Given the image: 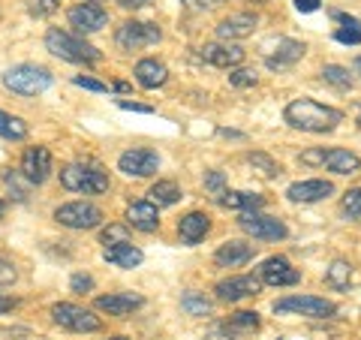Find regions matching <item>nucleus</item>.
<instances>
[{
  "label": "nucleus",
  "instance_id": "obj_2",
  "mask_svg": "<svg viewBox=\"0 0 361 340\" xmlns=\"http://www.w3.org/2000/svg\"><path fill=\"white\" fill-rule=\"evenodd\" d=\"M45 49H49L54 58L61 61H70V63H97L103 58V51L97 45H90L85 37L70 30H61V28H51L45 33Z\"/></svg>",
  "mask_w": 361,
  "mask_h": 340
},
{
  "label": "nucleus",
  "instance_id": "obj_38",
  "mask_svg": "<svg viewBox=\"0 0 361 340\" xmlns=\"http://www.w3.org/2000/svg\"><path fill=\"white\" fill-rule=\"evenodd\" d=\"M205 187L211 190V196L217 199V202L223 199V193L229 190V187H226V181H223V172H208L205 175Z\"/></svg>",
  "mask_w": 361,
  "mask_h": 340
},
{
  "label": "nucleus",
  "instance_id": "obj_10",
  "mask_svg": "<svg viewBox=\"0 0 361 340\" xmlns=\"http://www.w3.org/2000/svg\"><path fill=\"white\" fill-rule=\"evenodd\" d=\"M118 169L127 178H151L160 169V157L151 148H130L118 157Z\"/></svg>",
  "mask_w": 361,
  "mask_h": 340
},
{
  "label": "nucleus",
  "instance_id": "obj_23",
  "mask_svg": "<svg viewBox=\"0 0 361 340\" xmlns=\"http://www.w3.org/2000/svg\"><path fill=\"white\" fill-rule=\"evenodd\" d=\"M250 259H253V244H247V241H229L214 253V262L220 268H241Z\"/></svg>",
  "mask_w": 361,
  "mask_h": 340
},
{
  "label": "nucleus",
  "instance_id": "obj_28",
  "mask_svg": "<svg viewBox=\"0 0 361 340\" xmlns=\"http://www.w3.org/2000/svg\"><path fill=\"white\" fill-rule=\"evenodd\" d=\"M0 139H6V142L27 139V123L21 121L18 115H9V111L0 109Z\"/></svg>",
  "mask_w": 361,
  "mask_h": 340
},
{
  "label": "nucleus",
  "instance_id": "obj_32",
  "mask_svg": "<svg viewBox=\"0 0 361 340\" xmlns=\"http://www.w3.org/2000/svg\"><path fill=\"white\" fill-rule=\"evenodd\" d=\"M180 308L190 316H211L214 304L205 296H199V292H184V296H180Z\"/></svg>",
  "mask_w": 361,
  "mask_h": 340
},
{
  "label": "nucleus",
  "instance_id": "obj_47",
  "mask_svg": "<svg viewBox=\"0 0 361 340\" xmlns=\"http://www.w3.org/2000/svg\"><path fill=\"white\" fill-rule=\"evenodd\" d=\"M295 9L298 13H316V9H319V0H295Z\"/></svg>",
  "mask_w": 361,
  "mask_h": 340
},
{
  "label": "nucleus",
  "instance_id": "obj_44",
  "mask_svg": "<svg viewBox=\"0 0 361 340\" xmlns=\"http://www.w3.org/2000/svg\"><path fill=\"white\" fill-rule=\"evenodd\" d=\"M325 160V148H316V151H304L301 154V163L304 166H322Z\"/></svg>",
  "mask_w": 361,
  "mask_h": 340
},
{
  "label": "nucleus",
  "instance_id": "obj_31",
  "mask_svg": "<svg viewBox=\"0 0 361 340\" xmlns=\"http://www.w3.org/2000/svg\"><path fill=\"white\" fill-rule=\"evenodd\" d=\"M247 163H250L259 175H265V178H277L283 169H280V163L277 160H271V157L265 154V151H250L247 154Z\"/></svg>",
  "mask_w": 361,
  "mask_h": 340
},
{
  "label": "nucleus",
  "instance_id": "obj_9",
  "mask_svg": "<svg viewBox=\"0 0 361 340\" xmlns=\"http://www.w3.org/2000/svg\"><path fill=\"white\" fill-rule=\"evenodd\" d=\"M238 226L247 232L259 238V241H283L289 235L286 223L277 220V217H268V214H259V211H250V214H241L238 217Z\"/></svg>",
  "mask_w": 361,
  "mask_h": 340
},
{
  "label": "nucleus",
  "instance_id": "obj_21",
  "mask_svg": "<svg viewBox=\"0 0 361 340\" xmlns=\"http://www.w3.org/2000/svg\"><path fill=\"white\" fill-rule=\"evenodd\" d=\"M304 42L298 40H277V49L274 54H268L265 63H268V70H289L292 63H298L304 58Z\"/></svg>",
  "mask_w": 361,
  "mask_h": 340
},
{
  "label": "nucleus",
  "instance_id": "obj_7",
  "mask_svg": "<svg viewBox=\"0 0 361 340\" xmlns=\"http://www.w3.org/2000/svg\"><path fill=\"white\" fill-rule=\"evenodd\" d=\"M54 220L66 229H97L103 223V211L94 202H66L54 211Z\"/></svg>",
  "mask_w": 361,
  "mask_h": 340
},
{
  "label": "nucleus",
  "instance_id": "obj_25",
  "mask_svg": "<svg viewBox=\"0 0 361 340\" xmlns=\"http://www.w3.org/2000/svg\"><path fill=\"white\" fill-rule=\"evenodd\" d=\"M103 259L109 265H118V268H139L142 265V259L145 253L139 250L135 244H115V247H106L103 250Z\"/></svg>",
  "mask_w": 361,
  "mask_h": 340
},
{
  "label": "nucleus",
  "instance_id": "obj_12",
  "mask_svg": "<svg viewBox=\"0 0 361 340\" xmlns=\"http://www.w3.org/2000/svg\"><path fill=\"white\" fill-rule=\"evenodd\" d=\"M259 280L268 283V286H295L301 280V271L292 268L286 256H268L259 268Z\"/></svg>",
  "mask_w": 361,
  "mask_h": 340
},
{
  "label": "nucleus",
  "instance_id": "obj_45",
  "mask_svg": "<svg viewBox=\"0 0 361 340\" xmlns=\"http://www.w3.org/2000/svg\"><path fill=\"white\" fill-rule=\"evenodd\" d=\"M118 106L121 109H127V111H142V115H151V106H142V103H133V99H118Z\"/></svg>",
  "mask_w": 361,
  "mask_h": 340
},
{
  "label": "nucleus",
  "instance_id": "obj_55",
  "mask_svg": "<svg viewBox=\"0 0 361 340\" xmlns=\"http://www.w3.org/2000/svg\"><path fill=\"white\" fill-rule=\"evenodd\" d=\"M208 4H211V0H208Z\"/></svg>",
  "mask_w": 361,
  "mask_h": 340
},
{
  "label": "nucleus",
  "instance_id": "obj_39",
  "mask_svg": "<svg viewBox=\"0 0 361 340\" xmlns=\"http://www.w3.org/2000/svg\"><path fill=\"white\" fill-rule=\"evenodd\" d=\"M229 85L232 87H253L256 85V73H250V70H232L229 73Z\"/></svg>",
  "mask_w": 361,
  "mask_h": 340
},
{
  "label": "nucleus",
  "instance_id": "obj_30",
  "mask_svg": "<svg viewBox=\"0 0 361 340\" xmlns=\"http://www.w3.org/2000/svg\"><path fill=\"white\" fill-rule=\"evenodd\" d=\"M325 280H329V286H334V289H346L349 280H353V265H349L346 259H334L329 271H325Z\"/></svg>",
  "mask_w": 361,
  "mask_h": 340
},
{
  "label": "nucleus",
  "instance_id": "obj_48",
  "mask_svg": "<svg viewBox=\"0 0 361 340\" xmlns=\"http://www.w3.org/2000/svg\"><path fill=\"white\" fill-rule=\"evenodd\" d=\"M118 4H121L123 9H139V6H148L151 0H118Z\"/></svg>",
  "mask_w": 361,
  "mask_h": 340
},
{
  "label": "nucleus",
  "instance_id": "obj_3",
  "mask_svg": "<svg viewBox=\"0 0 361 340\" xmlns=\"http://www.w3.org/2000/svg\"><path fill=\"white\" fill-rule=\"evenodd\" d=\"M61 187L85 196H99L109 190V175L97 163H70L61 169Z\"/></svg>",
  "mask_w": 361,
  "mask_h": 340
},
{
  "label": "nucleus",
  "instance_id": "obj_20",
  "mask_svg": "<svg viewBox=\"0 0 361 340\" xmlns=\"http://www.w3.org/2000/svg\"><path fill=\"white\" fill-rule=\"evenodd\" d=\"M130 229H139V232H157L160 229V211L151 202H133L127 208V220Z\"/></svg>",
  "mask_w": 361,
  "mask_h": 340
},
{
  "label": "nucleus",
  "instance_id": "obj_13",
  "mask_svg": "<svg viewBox=\"0 0 361 340\" xmlns=\"http://www.w3.org/2000/svg\"><path fill=\"white\" fill-rule=\"evenodd\" d=\"M214 292H217L220 301H241V298H253L262 292V280L253 277V274H241V277H229V280H220L217 286H214Z\"/></svg>",
  "mask_w": 361,
  "mask_h": 340
},
{
  "label": "nucleus",
  "instance_id": "obj_49",
  "mask_svg": "<svg viewBox=\"0 0 361 340\" xmlns=\"http://www.w3.org/2000/svg\"><path fill=\"white\" fill-rule=\"evenodd\" d=\"M16 298H9V296H0V313H9V310H13L16 308Z\"/></svg>",
  "mask_w": 361,
  "mask_h": 340
},
{
  "label": "nucleus",
  "instance_id": "obj_41",
  "mask_svg": "<svg viewBox=\"0 0 361 340\" xmlns=\"http://www.w3.org/2000/svg\"><path fill=\"white\" fill-rule=\"evenodd\" d=\"M73 85L75 87H85V90H94V94H106V90H109V85L97 82V78H90V75H75Z\"/></svg>",
  "mask_w": 361,
  "mask_h": 340
},
{
  "label": "nucleus",
  "instance_id": "obj_4",
  "mask_svg": "<svg viewBox=\"0 0 361 340\" xmlns=\"http://www.w3.org/2000/svg\"><path fill=\"white\" fill-rule=\"evenodd\" d=\"M51 82H54L51 73L39 63H18V66H9L4 73V85L13 90V94H21V97H37L42 90H49Z\"/></svg>",
  "mask_w": 361,
  "mask_h": 340
},
{
  "label": "nucleus",
  "instance_id": "obj_8",
  "mask_svg": "<svg viewBox=\"0 0 361 340\" xmlns=\"http://www.w3.org/2000/svg\"><path fill=\"white\" fill-rule=\"evenodd\" d=\"M274 313H298V316H307V320H329V316L337 313V308L331 301L316 298V296H289L274 301Z\"/></svg>",
  "mask_w": 361,
  "mask_h": 340
},
{
  "label": "nucleus",
  "instance_id": "obj_22",
  "mask_svg": "<svg viewBox=\"0 0 361 340\" xmlns=\"http://www.w3.org/2000/svg\"><path fill=\"white\" fill-rule=\"evenodd\" d=\"M135 82H139L145 90H157V87H163L169 82V70H166V63L163 61H154V58H145L135 63Z\"/></svg>",
  "mask_w": 361,
  "mask_h": 340
},
{
  "label": "nucleus",
  "instance_id": "obj_19",
  "mask_svg": "<svg viewBox=\"0 0 361 340\" xmlns=\"http://www.w3.org/2000/svg\"><path fill=\"white\" fill-rule=\"evenodd\" d=\"M208 232H211V217L208 214H202V211H190V214H184V217L178 220V235H180V241H184L187 247L199 244Z\"/></svg>",
  "mask_w": 361,
  "mask_h": 340
},
{
  "label": "nucleus",
  "instance_id": "obj_34",
  "mask_svg": "<svg viewBox=\"0 0 361 340\" xmlns=\"http://www.w3.org/2000/svg\"><path fill=\"white\" fill-rule=\"evenodd\" d=\"M99 241L106 247H115V244H127L130 241V226L127 223H109L103 235H99Z\"/></svg>",
  "mask_w": 361,
  "mask_h": 340
},
{
  "label": "nucleus",
  "instance_id": "obj_35",
  "mask_svg": "<svg viewBox=\"0 0 361 340\" xmlns=\"http://www.w3.org/2000/svg\"><path fill=\"white\" fill-rule=\"evenodd\" d=\"M226 328H241V332H256V328H259V313H256V310H238L229 322H226Z\"/></svg>",
  "mask_w": 361,
  "mask_h": 340
},
{
  "label": "nucleus",
  "instance_id": "obj_11",
  "mask_svg": "<svg viewBox=\"0 0 361 340\" xmlns=\"http://www.w3.org/2000/svg\"><path fill=\"white\" fill-rule=\"evenodd\" d=\"M66 18H70V28H75L78 37L97 33V30H103L109 25V13L99 4H78L66 13Z\"/></svg>",
  "mask_w": 361,
  "mask_h": 340
},
{
  "label": "nucleus",
  "instance_id": "obj_46",
  "mask_svg": "<svg viewBox=\"0 0 361 340\" xmlns=\"http://www.w3.org/2000/svg\"><path fill=\"white\" fill-rule=\"evenodd\" d=\"M205 340H235V337H232L229 328L223 325V328H214V332H208V334H205Z\"/></svg>",
  "mask_w": 361,
  "mask_h": 340
},
{
  "label": "nucleus",
  "instance_id": "obj_54",
  "mask_svg": "<svg viewBox=\"0 0 361 340\" xmlns=\"http://www.w3.org/2000/svg\"><path fill=\"white\" fill-rule=\"evenodd\" d=\"M358 127H361V109H358Z\"/></svg>",
  "mask_w": 361,
  "mask_h": 340
},
{
  "label": "nucleus",
  "instance_id": "obj_17",
  "mask_svg": "<svg viewBox=\"0 0 361 340\" xmlns=\"http://www.w3.org/2000/svg\"><path fill=\"white\" fill-rule=\"evenodd\" d=\"M145 298L139 292H109V296L97 298V310H103L109 316H130L133 310H139Z\"/></svg>",
  "mask_w": 361,
  "mask_h": 340
},
{
  "label": "nucleus",
  "instance_id": "obj_26",
  "mask_svg": "<svg viewBox=\"0 0 361 340\" xmlns=\"http://www.w3.org/2000/svg\"><path fill=\"white\" fill-rule=\"evenodd\" d=\"M220 205L232 208V211H241V214H250V211H259L265 205V196H259V193H241V190H226Z\"/></svg>",
  "mask_w": 361,
  "mask_h": 340
},
{
  "label": "nucleus",
  "instance_id": "obj_42",
  "mask_svg": "<svg viewBox=\"0 0 361 340\" xmlns=\"http://www.w3.org/2000/svg\"><path fill=\"white\" fill-rule=\"evenodd\" d=\"M70 289H73V292H78V296H85V292L94 289V277H90V274H73Z\"/></svg>",
  "mask_w": 361,
  "mask_h": 340
},
{
  "label": "nucleus",
  "instance_id": "obj_51",
  "mask_svg": "<svg viewBox=\"0 0 361 340\" xmlns=\"http://www.w3.org/2000/svg\"><path fill=\"white\" fill-rule=\"evenodd\" d=\"M355 70H358V73H361V58H355Z\"/></svg>",
  "mask_w": 361,
  "mask_h": 340
},
{
  "label": "nucleus",
  "instance_id": "obj_36",
  "mask_svg": "<svg viewBox=\"0 0 361 340\" xmlns=\"http://www.w3.org/2000/svg\"><path fill=\"white\" fill-rule=\"evenodd\" d=\"M343 214L349 220L361 223V187H353V190L343 193Z\"/></svg>",
  "mask_w": 361,
  "mask_h": 340
},
{
  "label": "nucleus",
  "instance_id": "obj_27",
  "mask_svg": "<svg viewBox=\"0 0 361 340\" xmlns=\"http://www.w3.org/2000/svg\"><path fill=\"white\" fill-rule=\"evenodd\" d=\"M178 199H180V187L175 181H157V184L148 190V202L157 208H169V205H175Z\"/></svg>",
  "mask_w": 361,
  "mask_h": 340
},
{
  "label": "nucleus",
  "instance_id": "obj_50",
  "mask_svg": "<svg viewBox=\"0 0 361 340\" xmlns=\"http://www.w3.org/2000/svg\"><path fill=\"white\" fill-rule=\"evenodd\" d=\"M4 214H6V205H4V202H0V217H4Z\"/></svg>",
  "mask_w": 361,
  "mask_h": 340
},
{
  "label": "nucleus",
  "instance_id": "obj_6",
  "mask_svg": "<svg viewBox=\"0 0 361 340\" xmlns=\"http://www.w3.org/2000/svg\"><path fill=\"white\" fill-rule=\"evenodd\" d=\"M163 40V33L157 25H148V21H123L115 33V42L121 51H139L148 49V45H157Z\"/></svg>",
  "mask_w": 361,
  "mask_h": 340
},
{
  "label": "nucleus",
  "instance_id": "obj_14",
  "mask_svg": "<svg viewBox=\"0 0 361 340\" xmlns=\"http://www.w3.org/2000/svg\"><path fill=\"white\" fill-rule=\"evenodd\" d=\"M21 175H25L30 184H45L51 178V151L37 145V148H27L21 154Z\"/></svg>",
  "mask_w": 361,
  "mask_h": 340
},
{
  "label": "nucleus",
  "instance_id": "obj_1",
  "mask_svg": "<svg viewBox=\"0 0 361 340\" xmlns=\"http://www.w3.org/2000/svg\"><path fill=\"white\" fill-rule=\"evenodd\" d=\"M283 118H286L289 127L304 130V133H331L337 123L343 121V115L337 109L316 103V99H310V97L292 99V103L286 106V111H283Z\"/></svg>",
  "mask_w": 361,
  "mask_h": 340
},
{
  "label": "nucleus",
  "instance_id": "obj_5",
  "mask_svg": "<svg viewBox=\"0 0 361 340\" xmlns=\"http://www.w3.org/2000/svg\"><path fill=\"white\" fill-rule=\"evenodd\" d=\"M51 320H54V325L66 328V332H78V334H90V332L103 328V320H99L94 310L78 308V304H70V301L51 304Z\"/></svg>",
  "mask_w": 361,
  "mask_h": 340
},
{
  "label": "nucleus",
  "instance_id": "obj_24",
  "mask_svg": "<svg viewBox=\"0 0 361 340\" xmlns=\"http://www.w3.org/2000/svg\"><path fill=\"white\" fill-rule=\"evenodd\" d=\"M322 166L329 169V172H334V175H355L361 169V157L353 154V151H346V148H331V151H325Z\"/></svg>",
  "mask_w": 361,
  "mask_h": 340
},
{
  "label": "nucleus",
  "instance_id": "obj_15",
  "mask_svg": "<svg viewBox=\"0 0 361 340\" xmlns=\"http://www.w3.org/2000/svg\"><path fill=\"white\" fill-rule=\"evenodd\" d=\"M202 61H208L211 66H220V70H235V66L244 63V49L238 42H208L202 45Z\"/></svg>",
  "mask_w": 361,
  "mask_h": 340
},
{
  "label": "nucleus",
  "instance_id": "obj_52",
  "mask_svg": "<svg viewBox=\"0 0 361 340\" xmlns=\"http://www.w3.org/2000/svg\"><path fill=\"white\" fill-rule=\"evenodd\" d=\"M280 340H304V337H280Z\"/></svg>",
  "mask_w": 361,
  "mask_h": 340
},
{
  "label": "nucleus",
  "instance_id": "obj_53",
  "mask_svg": "<svg viewBox=\"0 0 361 340\" xmlns=\"http://www.w3.org/2000/svg\"><path fill=\"white\" fill-rule=\"evenodd\" d=\"M109 340H127V337H109Z\"/></svg>",
  "mask_w": 361,
  "mask_h": 340
},
{
  "label": "nucleus",
  "instance_id": "obj_16",
  "mask_svg": "<svg viewBox=\"0 0 361 340\" xmlns=\"http://www.w3.org/2000/svg\"><path fill=\"white\" fill-rule=\"evenodd\" d=\"M331 193H334V184H331V181L313 178V181H295V184L286 190V196H289L292 202H301V205H310V202L329 199Z\"/></svg>",
  "mask_w": 361,
  "mask_h": 340
},
{
  "label": "nucleus",
  "instance_id": "obj_40",
  "mask_svg": "<svg viewBox=\"0 0 361 340\" xmlns=\"http://www.w3.org/2000/svg\"><path fill=\"white\" fill-rule=\"evenodd\" d=\"M16 277H18L16 265L9 262L6 256H0V286H13V283H16Z\"/></svg>",
  "mask_w": 361,
  "mask_h": 340
},
{
  "label": "nucleus",
  "instance_id": "obj_29",
  "mask_svg": "<svg viewBox=\"0 0 361 340\" xmlns=\"http://www.w3.org/2000/svg\"><path fill=\"white\" fill-rule=\"evenodd\" d=\"M334 18L343 25V28L334 30V40L346 42V45H361V21L353 16H343V13H334Z\"/></svg>",
  "mask_w": 361,
  "mask_h": 340
},
{
  "label": "nucleus",
  "instance_id": "obj_43",
  "mask_svg": "<svg viewBox=\"0 0 361 340\" xmlns=\"http://www.w3.org/2000/svg\"><path fill=\"white\" fill-rule=\"evenodd\" d=\"M61 6V0H33V13L37 16H49Z\"/></svg>",
  "mask_w": 361,
  "mask_h": 340
},
{
  "label": "nucleus",
  "instance_id": "obj_33",
  "mask_svg": "<svg viewBox=\"0 0 361 340\" xmlns=\"http://www.w3.org/2000/svg\"><path fill=\"white\" fill-rule=\"evenodd\" d=\"M322 82H329V85L337 87V90H349V87H353V75H349V70H343V66L329 63V66L322 70Z\"/></svg>",
  "mask_w": 361,
  "mask_h": 340
},
{
  "label": "nucleus",
  "instance_id": "obj_18",
  "mask_svg": "<svg viewBox=\"0 0 361 340\" xmlns=\"http://www.w3.org/2000/svg\"><path fill=\"white\" fill-rule=\"evenodd\" d=\"M259 25V16L256 13H238V16H229V18H223L220 25H217V37L223 42H232V40H244V37H250V33L256 30Z\"/></svg>",
  "mask_w": 361,
  "mask_h": 340
},
{
  "label": "nucleus",
  "instance_id": "obj_37",
  "mask_svg": "<svg viewBox=\"0 0 361 340\" xmlns=\"http://www.w3.org/2000/svg\"><path fill=\"white\" fill-rule=\"evenodd\" d=\"M21 178H25L21 172H4V184L16 193L18 202H25V199H27V187H33V184H30V181H25V184H21Z\"/></svg>",
  "mask_w": 361,
  "mask_h": 340
}]
</instances>
